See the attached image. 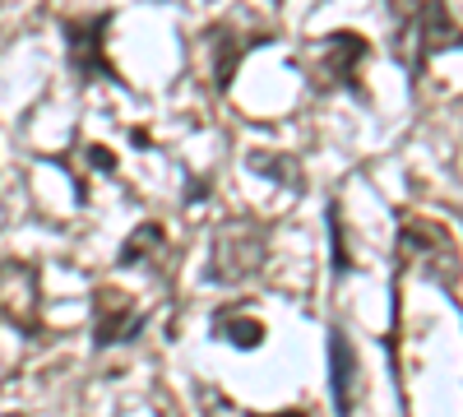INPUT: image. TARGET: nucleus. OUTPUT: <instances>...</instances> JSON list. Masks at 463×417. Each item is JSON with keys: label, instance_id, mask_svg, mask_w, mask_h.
<instances>
[{"label": "nucleus", "instance_id": "1", "mask_svg": "<svg viewBox=\"0 0 463 417\" xmlns=\"http://www.w3.org/2000/svg\"><path fill=\"white\" fill-rule=\"evenodd\" d=\"M371 56V43L353 28H338V33H325L311 43L306 52V74L320 93H334V89H347L366 102V84H362V65Z\"/></svg>", "mask_w": 463, "mask_h": 417}, {"label": "nucleus", "instance_id": "2", "mask_svg": "<svg viewBox=\"0 0 463 417\" xmlns=\"http://www.w3.org/2000/svg\"><path fill=\"white\" fill-rule=\"evenodd\" d=\"M107 28H111V10H98L89 19H61L65 47H70V70H74V80H80V84L111 80L116 89H126V80L111 65V56L102 52L107 47Z\"/></svg>", "mask_w": 463, "mask_h": 417}, {"label": "nucleus", "instance_id": "3", "mask_svg": "<svg viewBox=\"0 0 463 417\" xmlns=\"http://www.w3.org/2000/svg\"><path fill=\"white\" fill-rule=\"evenodd\" d=\"M264 264V227L255 218H232L213 232V279L246 283Z\"/></svg>", "mask_w": 463, "mask_h": 417}, {"label": "nucleus", "instance_id": "4", "mask_svg": "<svg viewBox=\"0 0 463 417\" xmlns=\"http://www.w3.org/2000/svg\"><path fill=\"white\" fill-rule=\"evenodd\" d=\"M0 320L24 338L43 334V279L28 260H0Z\"/></svg>", "mask_w": 463, "mask_h": 417}, {"label": "nucleus", "instance_id": "5", "mask_svg": "<svg viewBox=\"0 0 463 417\" xmlns=\"http://www.w3.org/2000/svg\"><path fill=\"white\" fill-rule=\"evenodd\" d=\"M144 325H148V311H139V301L126 288H111V283L93 288V348L135 344Z\"/></svg>", "mask_w": 463, "mask_h": 417}, {"label": "nucleus", "instance_id": "6", "mask_svg": "<svg viewBox=\"0 0 463 417\" xmlns=\"http://www.w3.org/2000/svg\"><path fill=\"white\" fill-rule=\"evenodd\" d=\"M408 28H412V61H408L412 74H421L431 56L458 47V19L449 0H417V14H408Z\"/></svg>", "mask_w": 463, "mask_h": 417}, {"label": "nucleus", "instance_id": "7", "mask_svg": "<svg viewBox=\"0 0 463 417\" xmlns=\"http://www.w3.org/2000/svg\"><path fill=\"white\" fill-rule=\"evenodd\" d=\"M357 381H362L357 348H353V338H347V329L334 325V329H329V399H334V412H338V417H353Z\"/></svg>", "mask_w": 463, "mask_h": 417}, {"label": "nucleus", "instance_id": "8", "mask_svg": "<svg viewBox=\"0 0 463 417\" xmlns=\"http://www.w3.org/2000/svg\"><path fill=\"white\" fill-rule=\"evenodd\" d=\"M213 89L218 93H227L232 89V80H237V65H241V56H246V47H260V43H274V33H246V37H237V19H222L213 33Z\"/></svg>", "mask_w": 463, "mask_h": 417}, {"label": "nucleus", "instance_id": "9", "mask_svg": "<svg viewBox=\"0 0 463 417\" xmlns=\"http://www.w3.org/2000/svg\"><path fill=\"white\" fill-rule=\"evenodd\" d=\"M213 334L222 338L227 348H237V353H255L264 344V320L250 316L246 307H222L213 316Z\"/></svg>", "mask_w": 463, "mask_h": 417}, {"label": "nucleus", "instance_id": "10", "mask_svg": "<svg viewBox=\"0 0 463 417\" xmlns=\"http://www.w3.org/2000/svg\"><path fill=\"white\" fill-rule=\"evenodd\" d=\"M449 246V232L440 223H427V218H408L403 232H399V255L403 260H427V255H440Z\"/></svg>", "mask_w": 463, "mask_h": 417}, {"label": "nucleus", "instance_id": "11", "mask_svg": "<svg viewBox=\"0 0 463 417\" xmlns=\"http://www.w3.org/2000/svg\"><path fill=\"white\" fill-rule=\"evenodd\" d=\"M167 246V237H163V223H139L135 232H130V242L121 246V270H130V264H139V260H148V255H158Z\"/></svg>", "mask_w": 463, "mask_h": 417}, {"label": "nucleus", "instance_id": "12", "mask_svg": "<svg viewBox=\"0 0 463 417\" xmlns=\"http://www.w3.org/2000/svg\"><path fill=\"white\" fill-rule=\"evenodd\" d=\"M329 251H334V274L343 279L347 270H353V260H347V237H343V227H338V204H329Z\"/></svg>", "mask_w": 463, "mask_h": 417}, {"label": "nucleus", "instance_id": "13", "mask_svg": "<svg viewBox=\"0 0 463 417\" xmlns=\"http://www.w3.org/2000/svg\"><path fill=\"white\" fill-rule=\"evenodd\" d=\"M89 158H93V167H98V172H116V154H107L102 144H93V148H89Z\"/></svg>", "mask_w": 463, "mask_h": 417}, {"label": "nucleus", "instance_id": "14", "mask_svg": "<svg viewBox=\"0 0 463 417\" xmlns=\"http://www.w3.org/2000/svg\"><path fill=\"white\" fill-rule=\"evenodd\" d=\"M246 417H260V412H246ZM274 417H306V412H274Z\"/></svg>", "mask_w": 463, "mask_h": 417}, {"label": "nucleus", "instance_id": "15", "mask_svg": "<svg viewBox=\"0 0 463 417\" xmlns=\"http://www.w3.org/2000/svg\"><path fill=\"white\" fill-rule=\"evenodd\" d=\"M5 417H24V412H5Z\"/></svg>", "mask_w": 463, "mask_h": 417}, {"label": "nucleus", "instance_id": "16", "mask_svg": "<svg viewBox=\"0 0 463 417\" xmlns=\"http://www.w3.org/2000/svg\"><path fill=\"white\" fill-rule=\"evenodd\" d=\"M274 5H283V0H274Z\"/></svg>", "mask_w": 463, "mask_h": 417}]
</instances>
